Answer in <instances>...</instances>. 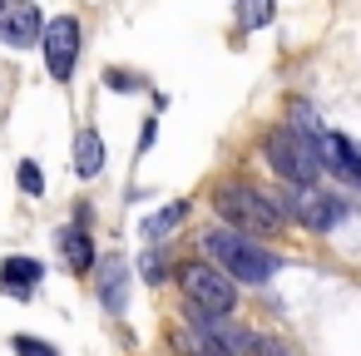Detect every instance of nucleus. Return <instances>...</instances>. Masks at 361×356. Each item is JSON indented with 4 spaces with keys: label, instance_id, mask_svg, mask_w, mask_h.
I'll return each instance as SVG.
<instances>
[{
    "label": "nucleus",
    "instance_id": "obj_1",
    "mask_svg": "<svg viewBox=\"0 0 361 356\" xmlns=\"http://www.w3.org/2000/svg\"><path fill=\"white\" fill-rule=\"evenodd\" d=\"M203 247H208V257L233 277V282H247V287H262L272 272H277V257L267 252V247H257L247 233H238V228H208L203 233Z\"/></svg>",
    "mask_w": 361,
    "mask_h": 356
},
{
    "label": "nucleus",
    "instance_id": "obj_2",
    "mask_svg": "<svg viewBox=\"0 0 361 356\" xmlns=\"http://www.w3.org/2000/svg\"><path fill=\"white\" fill-rule=\"evenodd\" d=\"M213 213H218L228 228L247 233V238L277 233V228H282V218H287V213L277 208V198L257 193L252 183H218V188H213Z\"/></svg>",
    "mask_w": 361,
    "mask_h": 356
},
{
    "label": "nucleus",
    "instance_id": "obj_3",
    "mask_svg": "<svg viewBox=\"0 0 361 356\" xmlns=\"http://www.w3.org/2000/svg\"><path fill=\"white\" fill-rule=\"evenodd\" d=\"M262 159L282 183H317V173H322L317 144L307 134H297L292 124H277V129L262 134Z\"/></svg>",
    "mask_w": 361,
    "mask_h": 356
},
{
    "label": "nucleus",
    "instance_id": "obj_4",
    "mask_svg": "<svg viewBox=\"0 0 361 356\" xmlns=\"http://www.w3.org/2000/svg\"><path fill=\"white\" fill-rule=\"evenodd\" d=\"M178 287H183V297H188V307H203V312H233L238 307V282L218 267V262H183L178 267Z\"/></svg>",
    "mask_w": 361,
    "mask_h": 356
},
{
    "label": "nucleus",
    "instance_id": "obj_5",
    "mask_svg": "<svg viewBox=\"0 0 361 356\" xmlns=\"http://www.w3.org/2000/svg\"><path fill=\"white\" fill-rule=\"evenodd\" d=\"M277 208L287 213V218H297L302 228H312V233H326V228H336L341 223V198L336 193H322L317 183H287V193L277 198Z\"/></svg>",
    "mask_w": 361,
    "mask_h": 356
},
{
    "label": "nucleus",
    "instance_id": "obj_6",
    "mask_svg": "<svg viewBox=\"0 0 361 356\" xmlns=\"http://www.w3.org/2000/svg\"><path fill=\"white\" fill-rule=\"evenodd\" d=\"M80 35H85V30H80L75 16H55V20H45V30H40V50H45V70H50L55 85H70L75 60H80V45H85Z\"/></svg>",
    "mask_w": 361,
    "mask_h": 356
},
{
    "label": "nucleus",
    "instance_id": "obj_7",
    "mask_svg": "<svg viewBox=\"0 0 361 356\" xmlns=\"http://www.w3.org/2000/svg\"><path fill=\"white\" fill-rule=\"evenodd\" d=\"M40 30H45V20H40L35 0H0V40H6L11 50L40 45Z\"/></svg>",
    "mask_w": 361,
    "mask_h": 356
},
{
    "label": "nucleus",
    "instance_id": "obj_8",
    "mask_svg": "<svg viewBox=\"0 0 361 356\" xmlns=\"http://www.w3.org/2000/svg\"><path fill=\"white\" fill-rule=\"evenodd\" d=\"M312 144H317L322 168H331L336 178H346V183L361 188V144H356V139H346V134H336V129H322Z\"/></svg>",
    "mask_w": 361,
    "mask_h": 356
},
{
    "label": "nucleus",
    "instance_id": "obj_9",
    "mask_svg": "<svg viewBox=\"0 0 361 356\" xmlns=\"http://www.w3.org/2000/svg\"><path fill=\"white\" fill-rule=\"evenodd\" d=\"M94 292H99V302H104L109 317H124V307H129V262L119 252H109V257L94 262Z\"/></svg>",
    "mask_w": 361,
    "mask_h": 356
},
{
    "label": "nucleus",
    "instance_id": "obj_10",
    "mask_svg": "<svg viewBox=\"0 0 361 356\" xmlns=\"http://www.w3.org/2000/svg\"><path fill=\"white\" fill-rule=\"evenodd\" d=\"M60 257H65V267L75 272V277H85V272H94V243H90V228L85 223H75V228H60Z\"/></svg>",
    "mask_w": 361,
    "mask_h": 356
},
{
    "label": "nucleus",
    "instance_id": "obj_11",
    "mask_svg": "<svg viewBox=\"0 0 361 356\" xmlns=\"http://www.w3.org/2000/svg\"><path fill=\"white\" fill-rule=\"evenodd\" d=\"M40 277H45V267L35 257H6L0 262V292H11V297H30Z\"/></svg>",
    "mask_w": 361,
    "mask_h": 356
},
{
    "label": "nucleus",
    "instance_id": "obj_12",
    "mask_svg": "<svg viewBox=\"0 0 361 356\" xmlns=\"http://www.w3.org/2000/svg\"><path fill=\"white\" fill-rule=\"evenodd\" d=\"M75 173L85 183L104 173V139H99V129H80L75 134Z\"/></svg>",
    "mask_w": 361,
    "mask_h": 356
},
{
    "label": "nucleus",
    "instance_id": "obj_13",
    "mask_svg": "<svg viewBox=\"0 0 361 356\" xmlns=\"http://www.w3.org/2000/svg\"><path fill=\"white\" fill-rule=\"evenodd\" d=\"M272 16H277V0H238V6H233V20H238L243 35L272 25Z\"/></svg>",
    "mask_w": 361,
    "mask_h": 356
},
{
    "label": "nucleus",
    "instance_id": "obj_14",
    "mask_svg": "<svg viewBox=\"0 0 361 356\" xmlns=\"http://www.w3.org/2000/svg\"><path fill=\"white\" fill-rule=\"evenodd\" d=\"M183 218H188V203H169V208H159V213L144 223V238H149V243H159V238H164V233H173Z\"/></svg>",
    "mask_w": 361,
    "mask_h": 356
},
{
    "label": "nucleus",
    "instance_id": "obj_15",
    "mask_svg": "<svg viewBox=\"0 0 361 356\" xmlns=\"http://www.w3.org/2000/svg\"><path fill=\"white\" fill-rule=\"evenodd\" d=\"M16 183H20V193H45V173H40V164L25 159V164L16 168Z\"/></svg>",
    "mask_w": 361,
    "mask_h": 356
},
{
    "label": "nucleus",
    "instance_id": "obj_16",
    "mask_svg": "<svg viewBox=\"0 0 361 356\" xmlns=\"http://www.w3.org/2000/svg\"><path fill=\"white\" fill-rule=\"evenodd\" d=\"M104 85H109L114 94H134V90H144V80H139V75H129V70H114V65L104 70Z\"/></svg>",
    "mask_w": 361,
    "mask_h": 356
},
{
    "label": "nucleus",
    "instance_id": "obj_17",
    "mask_svg": "<svg viewBox=\"0 0 361 356\" xmlns=\"http://www.w3.org/2000/svg\"><path fill=\"white\" fill-rule=\"evenodd\" d=\"M11 351H16V356H60V346H50V341H40V336H16Z\"/></svg>",
    "mask_w": 361,
    "mask_h": 356
},
{
    "label": "nucleus",
    "instance_id": "obj_18",
    "mask_svg": "<svg viewBox=\"0 0 361 356\" xmlns=\"http://www.w3.org/2000/svg\"><path fill=\"white\" fill-rule=\"evenodd\" d=\"M139 267H144V277H149V282H164V272H169V257H159V247H149Z\"/></svg>",
    "mask_w": 361,
    "mask_h": 356
}]
</instances>
